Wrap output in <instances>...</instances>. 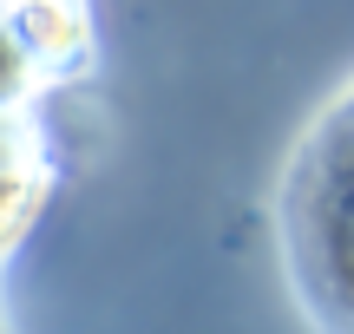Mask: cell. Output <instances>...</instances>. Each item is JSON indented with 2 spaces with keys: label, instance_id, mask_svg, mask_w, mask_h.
<instances>
[{
  "label": "cell",
  "instance_id": "6da1fadb",
  "mask_svg": "<svg viewBox=\"0 0 354 334\" xmlns=\"http://www.w3.org/2000/svg\"><path fill=\"white\" fill-rule=\"evenodd\" d=\"M282 256L322 334H354V105L335 99L282 177Z\"/></svg>",
  "mask_w": 354,
  "mask_h": 334
},
{
  "label": "cell",
  "instance_id": "7a4b0ae2",
  "mask_svg": "<svg viewBox=\"0 0 354 334\" xmlns=\"http://www.w3.org/2000/svg\"><path fill=\"white\" fill-rule=\"evenodd\" d=\"M13 52L59 72L86 52V7L79 0H13Z\"/></svg>",
  "mask_w": 354,
  "mask_h": 334
},
{
  "label": "cell",
  "instance_id": "3957f363",
  "mask_svg": "<svg viewBox=\"0 0 354 334\" xmlns=\"http://www.w3.org/2000/svg\"><path fill=\"white\" fill-rule=\"evenodd\" d=\"M342 99H348V105H354V86H348V92H342Z\"/></svg>",
  "mask_w": 354,
  "mask_h": 334
}]
</instances>
